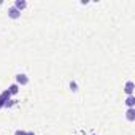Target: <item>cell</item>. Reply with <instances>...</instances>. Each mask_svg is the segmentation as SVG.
Instances as JSON below:
<instances>
[{
    "label": "cell",
    "instance_id": "6da1fadb",
    "mask_svg": "<svg viewBox=\"0 0 135 135\" xmlns=\"http://www.w3.org/2000/svg\"><path fill=\"white\" fill-rule=\"evenodd\" d=\"M15 80H16V84H18L19 88H21V86H27L29 81H30L26 73H16V75H15Z\"/></svg>",
    "mask_w": 135,
    "mask_h": 135
},
{
    "label": "cell",
    "instance_id": "7a4b0ae2",
    "mask_svg": "<svg viewBox=\"0 0 135 135\" xmlns=\"http://www.w3.org/2000/svg\"><path fill=\"white\" fill-rule=\"evenodd\" d=\"M11 99V94L8 92V89H5L2 94H0V110H3V107H5V102H8Z\"/></svg>",
    "mask_w": 135,
    "mask_h": 135
},
{
    "label": "cell",
    "instance_id": "3957f363",
    "mask_svg": "<svg viewBox=\"0 0 135 135\" xmlns=\"http://www.w3.org/2000/svg\"><path fill=\"white\" fill-rule=\"evenodd\" d=\"M127 95H133V91H135V83L133 81H127L124 84V89H122Z\"/></svg>",
    "mask_w": 135,
    "mask_h": 135
},
{
    "label": "cell",
    "instance_id": "277c9868",
    "mask_svg": "<svg viewBox=\"0 0 135 135\" xmlns=\"http://www.w3.org/2000/svg\"><path fill=\"white\" fill-rule=\"evenodd\" d=\"M18 11H24L26 8H27V2H26V0H15V5H13Z\"/></svg>",
    "mask_w": 135,
    "mask_h": 135
},
{
    "label": "cell",
    "instance_id": "5b68a950",
    "mask_svg": "<svg viewBox=\"0 0 135 135\" xmlns=\"http://www.w3.org/2000/svg\"><path fill=\"white\" fill-rule=\"evenodd\" d=\"M8 18L10 19H19L21 18V11H18L15 7H10L8 8Z\"/></svg>",
    "mask_w": 135,
    "mask_h": 135
},
{
    "label": "cell",
    "instance_id": "8992f818",
    "mask_svg": "<svg viewBox=\"0 0 135 135\" xmlns=\"http://www.w3.org/2000/svg\"><path fill=\"white\" fill-rule=\"evenodd\" d=\"M127 108H135V95H127V99L124 100Z\"/></svg>",
    "mask_w": 135,
    "mask_h": 135
},
{
    "label": "cell",
    "instance_id": "52a82bcc",
    "mask_svg": "<svg viewBox=\"0 0 135 135\" xmlns=\"http://www.w3.org/2000/svg\"><path fill=\"white\" fill-rule=\"evenodd\" d=\"M126 119L130 121V122L135 121V108H127V111H126Z\"/></svg>",
    "mask_w": 135,
    "mask_h": 135
},
{
    "label": "cell",
    "instance_id": "ba28073f",
    "mask_svg": "<svg viewBox=\"0 0 135 135\" xmlns=\"http://www.w3.org/2000/svg\"><path fill=\"white\" fill-rule=\"evenodd\" d=\"M8 92L11 94V97H13V95H16V94L19 92V86H18L16 83H13V84H10V86H8Z\"/></svg>",
    "mask_w": 135,
    "mask_h": 135
},
{
    "label": "cell",
    "instance_id": "9c48e42d",
    "mask_svg": "<svg viewBox=\"0 0 135 135\" xmlns=\"http://www.w3.org/2000/svg\"><path fill=\"white\" fill-rule=\"evenodd\" d=\"M69 88H70V91H72V92H78V91H80V86H78V83H76L75 80H72V81H70Z\"/></svg>",
    "mask_w": 135,
    "mask_h": 135
},
{
    "label": "cell",
    "instance_id": "30bf717a",
    "mask_svg": "<svg viewBox=\"0 0 135 135\" xmlns=\"http://www.w3.org/2000/svg\"><path fill=\"white\" fill-rule=\"evenodd\" d=\"M15 105H16V100H15V99H10L8 102H5V107H3V108H11V107H15Z\"/></svg>",
    "mask_w": 135,
    "mask_h": 135
},
{
    "label": "cell",
    "instance_id": "8fae6325",
    "mask_svg": "<svg viewBox=\"0 0 135 135\" xmlns=\"http://www.w3.org/2000/svg\"><path fill=\"white\" fill-rule=\"evenodd\" d=\"M26 132H27V130H24V129H18V130L15 132V135H26Z\"/></svg>",
    "mask_w": 135,
    "mask_h": 135
},
{
    "label": "cell",
    "instance_id": "7c38bea8",
    "mask_svg": "<svg viewBox=\"0 0 135 135\" xmlns=\"http://www.w3.org/2000/svg\"><path fill=\"white\" fill-rule=\"evenodd\" d=\"M26 135H35V133H33L32 130H27V132H26Z\"/></svg>",
    "mask_w": 135,
    "mask_h": 135
},
{
    "label": "cell",
    "instance_id": "4fadbf2b",
    "mask_svg": "<svg viewBox=\"0 0 135 135\" xmlns=\"http://www.w3.org/2000/svg\"><path fill=\"white\" fill-rule=\"evenodd\" d=\"M91 135H97V133H91Z\"/></svg>",
    "mask_w": 135,
    "mask_h": 135
}]
</instances>
